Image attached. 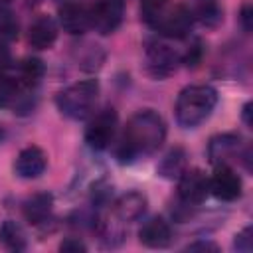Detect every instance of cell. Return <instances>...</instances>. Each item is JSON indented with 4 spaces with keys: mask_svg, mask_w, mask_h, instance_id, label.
<instances>
[{
    "mask_svg": "<svg viewBox=\"0 0 253 253\" xmlns=\"http://www.w3.org/2000/svg\"><path fill=\"white\" fill-rule=\"evenodd\" d=\"M170 0H140V16L142 20L154 28V24L160 20V16L166 12Z\"/></svg>",
    "mask_w": 253,
    "mask_h": 253,
    "instance_id": "44dd1931",
    "label": "cell"
},
{
    "mask_svg": "<svg viewBox=\"0 0 253 253\" xmlns=\"http://www.w3.org/2000/svg\"><path fill=\"white\" fill-rule=\"evenodd\" d=\"M57 40V26L49 16H40L28 30V42L34 49H49Z\"/></svg>",
    "mask_w": 253,
    "mask_h": 253,
    "instance_id": "9a60e30c",
    "label": "cell"
},
{
    "mask_svg": "<svg viewBox=\"0 0 253 253\" xmlns=\"http://www.w3.org/2000/svg\"><path fill=\"white\" fill-rule=\"evenodd\" d=\"M217 105V91L210 85H190L176 99V121L184 128L202 125Z\"/></svg>",
    "mask_w": 253,
    "mask_h": 253,
    "instance_id": "7a4b0ae2",
    "label": "cell"
},
{
    "mask_svg": "<svg viewBox=\"0 0 253 253\" xmlns=\"http://www.w3.org/2000/svg\"><path fill=\"white\" fill-rule=\"evenodd\" d=\"M164 138H166L164 119L152 109L136 111L128 119L125 130H123V138H121L117 156L121 162H132L136 158L156 152L162 146Z\"/></svg>",
    "mask_w": 253,
    "mask_h": 253,
    "instance_id": "6da1fadb",
    "label": "cell"
},
{
    "mask_svg": "<svg viewBox=\"0 0 253 253\" xmlns=\"http://www.w3.org/2000/svg\"><path fill=\"white\" fill-rule=\"evenodd\" d=\"M97 97H99V83L95 79H85L59 91L55 97V103L65 117L73 121H83L91 115L97 103Z\"/></svg>",
    "mask_w": 253,
    "mask_h": 253,
    "instance_id": "3957f363",
    "label": "cell"
},
{
    "mask_svg": "<svg viewBox=\"0 0 253 253\" xmlns=\"http://www.w3.org/2000/svg\"><path fill=\"white\" fill-rule=\"evenodd\" d=\"M180 63L178 53L164 42H150L146 47V69L152 77L164 79L176 71Z\"/></svg>",
    "mask_w": 253,
    "mask_h": 253,
    "instance_id": "8992f818",
    "label": "cell"
},
{
    "mask_svg": "<svg viewBox=\"0 0 253 253\" xmlns=\"http://www.w3.org/2000/svg\"><path fill=\"white\" fill-rule=\"evenodd\" d=\"M10 63H12V57H10V51L6 49V47H2V43H0V75L10 67Z\"/></svg>",
    "mask_w": 253,
    "mask_h": 253,
    "instance_id": "83f0119b",
    "label": "cell"
},
{
    "mask_svg": "<svg viewBox=\"0 0 253 253\" xmlns=\"http://www.w3.org/2000/svg\"><path fill=\"white\" fill-rule=\"evenodd\" d=\"M57 16H59V24H61L63 32H67L71 36H81L91 28L89 8H85L83 4L67 2L59 8Z\"/></svg>",
    "mask_w": 253,
    "mask_h": 253,
    "instance_id": "7c38bea8",
    "label": "cell"
},
{
    "mask_svg": "<svg viewBox=\"0 0 253 253\" xmlns=\"http://www.w3.org/2000/svg\"><path fill=\"white\" fill-rule=\"evenodd\" d=\"M251 227H245L241 229L237 235H235V241H233V247L237 251H243V253H249L253 249V237H251Z\"/></svg>",
    "mask_w": 253,
    "mask_h": 253,
    "instance_id": "cb8c5ba5",
    "label": "cell"
},
{
    "mask_svg": "<svg viewBox=\"0 0 253 253\" xmlns=\"http://www.w3.org/2000/svg\"><path fill=\"white\" fill-rule=\"evenodd\" d=\"M210 194L221 202H233L241 196V178L231 166L219 164L210 178Z\"/></svg>",
    "mask_w": 253,
    "mask_h": 253,
    "instance_id": "9c48e42d",
    "label": "cell"
},
{
    "mask_svg": "<svg viewBox=\"0 0 253 253\" xmlns=\"http://www.w3.org/2000/svg\"><path fill=\"white\" fill-rule=\"evenodd\" d=\"M43 71H45V67H43V61L42 59H38V57H26L22 61V65H20V79L28 87H32V85H36L42 79Z\"/></svg>",
    "mask_w": 253,
    "mask_h": 253,
    "instance_id": "ffe728a7",
    "label": "cell"
},
{
    "mask_svg": "<svg viewBox=\"0 0 253 253\" xmlns=\"http://www.w3.org/2000/svg\"><path fill=\"white\" fill-rule=\"evenodd\" d=\"M18 18L8 6H0V43H10L18 38Z\"/></svg>",
    "mask_w": 253,
    "mask_h": 253,
    "instance_id": "d6986e66",
    "label": "cell"
},
{
    "mask_svg": "<svg viewBox=\"0 0 253 253\" xmlns=\"http://www.w3.org/2000/svg\"><path fill=\"white\" fill-rule=\"evenodd\" d=\"M241 22H243L245 30H251V6L249 4H245L241 10Z\"/></svg>",
    "mask_w": 253,
    "mask_h": 253,
    "instance_id": "f1b7e54d",
    "label": "cell"
},
{
    "mask_svg": "<svg viewBox=\"0 0 253 253\" xmlns=\"http://www.w3.org/2000/svg\"><path fill=\"white\" fill-rule=\"evenodd\" d=\"M47 166V156L40 146H26L20 150L14 162V170L20 178H38Z\"/></svg>",
    "mask_w": 253,
    "mask_h": 253,
    "instance_id": "8fae6325",
    "label": "cell"
},
{
    "mask_svg": "<svg viewBox=\"0 0 253 253\" xmlns=\"http://www.w3.org/2000/svg\"><path fill=\"white\" fill-rule=\"evenodd\" d=\"M186 170V152H184V148H180V146H176V148H172L162 160H160V164H158V174L160 176H164V178H178L182 172Z\"/></svg>",
    "mask_w": 253,
    "mask_h": 253,
    "instance_id": "e0dca14e",
    "label": "cell"
},
{
    "mask_svg": "<svg viewBox=\"0 0 253 253\" xmlns=\"http://www.w3.org/2000/svg\"><path fill=\"white\" fill-rule=\"evenodd\" d=\"M85 243L75 239V237H67L61 245H59V251H65V253H79V251H85Z\"/></svg>",
    "mask_w": 253,
    "mask_h": 253,
    "instance_id": "d4e9b609",
    "label": "cell"
},
{
    "mask_svg": "<svg viewBox=\"0 0 253 253\" xmlns=\"http://www.w3.org/2000/svg\"><path fill=\"white\" fill-rule=\"evenodd\" d=\"M6 138V128H4V125H0V142Z\"/></svg>",
    "mask_w": 253,
    "mask_h": 253,
    "instance_id": "4dcf8cb0",
    "label": "cell"
},
{
    "mask_svg": "<svg viewBox=\"0 0 253 253\" xmlns=\"http://www.w3.org/2000/svg\"><path fill=\"white\" fill-rule=\"evenodd\" d=\"M146 206H148V200L144 194L140 192H126L123 194L115 206H113V213L117 219L121 221H134L138 217H142V213L146 211Z\"/></svg>",
    "mask_w": 253,
    "mask_h": 253,
    "instance_id": "5bb4252c",
    "label": "cell"
},
{
    "mask_svg": "<svg viewBox=\"0 0 253 253\" xmlns=\"http://www.w3.org/2000/svg\"><path fill=\"white\" fill-rule=\"evenodd\" d=\"M138 239L142 245L146 247H152V249H160V247H166L172 239V229H170V223L164 219V217H150L142 223L140 231H138Z\"/></svg>",
    "mask_w": 253,
    "mask_h": 253,
    "instance_id": "4fadbf2b",
    "label": "cell"
},
{
    "mask_svg": "<svg viewBox=\"0 0 253 253\" xmlns=\"http://www.w3.org/2000/svg\"><path fill=\"white\" fill-rule=\"evenodd\" d=\"M0 243L10 249V251H24L26 249V235H24V229L12 221V219H6L2 225H0Z\"/></svg>",
    "mask_w": 253,
    "mask_h": 253,
    "instance_id": "ac0fdd59",
    "label": "cell"
},
{
    "mask_svg": "<svg viewBox=\"0 0 253 253\" xmlns=\"http://www.w3.org/2000/svg\"><path fill=\"white\" fill-rule=\"evenodd\" d=\"M194 24V12L184 4H176L174 8H166L154 28L166 38H184Z\"/></svg>",
    "mask_w": 253,
    "mask_h": 253,
    "instance_id": "ba28073f",
    "label": "cell"
},
{
    "mask_svg": "<svg viewBox=\"0 0 253 253\" xmlns=\"http://www.w3.org/2000/svg\"><path fill=\"white\" fill-rule=\"evenodd\" d=\"M117 123H119V117L115 109L107 107L99 111L85 128V142L93 150H105L117 132Z\"/></svg>",
    "mask_w": 253,
    "mask_h": 253,
    "instance_id": "277c9868",
    "label": "cell"
},
{
    "mask_svg": "<svg viewBox=\"0 0 253 253\" xmlns=\"http://www.w3.org/2000/svg\"><path fill=\"white\" fill-rule=\"evenodd\" d=\"M91 28L101 36L113 34L123 22V0H99L89 8Z\"/></svg>",
    "mask_w": 253,
    "mask_h": 253,
    "instance_id": "5b68a950",
    "label": "cell"
},
{
    "mask_svg": "<svg viewBox=\"0 0 253 253\" xmlns=\"http://www.w3.org/2000/svg\"><path fill=\"white\" fill-rule=\"evenodd\" d=\"M51 206L53 200L49 194H36L30 200H26L24 204V215L30 223H42L49 217L51 213Z\"/></svg>",
    "mask_w": 253,
    "mask_h": 253,
    "instance_id": "2e32d148",
    "label": "cell"
},
{
    "mask_svg": "<svg viewBox=\"0 0 253 253\" xmlns=\"http://www.w3.org/2000/svg\"><path fill=\"white\" fill-rule=\"evenodd\" d=\"M210 194V178L200 168L184 170L178 176V196L186 204H202Z\"/></svg>",
    "mask_w": 253,
    "mask_h": 253,
    "instance_id": "52a82bcc",
    "label": "cell"
},
{
    "mask_svg": "<svg viewBox=\"0 0 253 253\" xmlns=\"http://www.w3.org/2000/svg\"><path fill=\"white\" fill-rule=\"evenodd\" d=\"M198 16H200V20H202L204 24L213 26V24L219 22L221 12H219V8H217L213 2H206V4H202V6L198 8Z\"/></svg>",
    "mask_w": 253,
    "mask_h": 253,
    "instance_id": "7402d4cb",
    "label": "cell"
},
{
    "mask_svg": "<svg viewBox=\"0 0 253 253\" xmlns=\"http://www.w3.org/2000/svg\"><path fill=\"white\" fill-rule=\"evenodd\" d=\"M239 148H241V136L239 134H233V132L217 134L208 144V158L213 166H219V164L229 166V160L237 158Z\"/></svg>",
    "mask_w": 253,
    "mask_h": 253,
    "instance_id": "30bf717a",
    "label": "cell"
},
{
    "mask_svg": "<svg viewBox=\"0 0 253 253\" xmlns=\"http://www.w3.org/2000/svg\"><path fill=\"white\" fill-rule=\"evenodd\" d=\"M249 115H251V103H245V107H243V121H245V125H247V126L251 125Z\"/></svg>",
    "mask_w": 253,
    "mask_h": 253,
    "instance_id": "f546056e",
    "label": "cell"
},
{
    "mask_svg": "<svg viewBox=\"0 0 253 253\" xmlns=\"http://www.w3.org/2000/svg\"><path fill=\"white\" fill-rule=\"evenodd\" d=\"M186 251H219V247L213 243V241H204V239H200V241H196V243H190V245H186L184 247Z\"/></svg>",
    "mask_w": 253,
    "mask_h": 253,
    "instance_id": "484cf974",
    "label": "cell"
},
{
    "mask_svg": "<svg viewBox=\"0 0 253 253\" xmlns=\"http://www.w3.org/2000/svg\"><path fill=\"white\" fill-rule=\"evenodd\" d=\"M200 55H202V43L196 42V43L188 49V53L184 55V63H186V65H196V63L200 61Z\"/></svg>",
    "mask_w": 253,
    "mask_h": 253,
    "instance_id": "4316f807",
    "label": "cell"
},
{
    "mask_svg": "<svg viewBox=\"0 0 253 253\" xmlns=\"http://www.w3.org/2000/svg\"><path fill=\"white\" fill-rule=\"evenodd\" d=\"M16 89H18L16 81L0 75V107H6L16 97Z\"/></svg>",
    "mask_w": 253,
    "mask_h": 253,
    "instance_id": "603a6c76",
    "label": "cell"
}]
</instances>
